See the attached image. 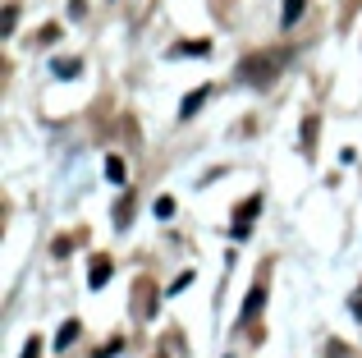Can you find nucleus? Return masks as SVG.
Segmentation results:
<instances>
[{
	"mask_svg": "<svg viewBox=\"0 0 362 358\" xmlns=\"http://www.w3.org/2000/svg\"><path fill=\"white\" fill-rule=\"evenodd\" d=\"M110 271H115V262H110L106 253H97V258H92V271H88V285H92V289H101V285L110 280Z\"/></svg>",
	"mask_w": 362,
	"mask_h": 358,
	"instance_id": "20e7f679",
	"label": "nucleus"
},
{
	"mask_svg": "<svg viewBox=\"0 0 362 358\" xmlns=\"http://www.w3.org/2000/svg\"><path fill=\"white\" fill-rule=\"evenodd\" d=\"M170 55H175V60H184V55L188 60H202V55H211V42H202V37H197V42H175Z\"/></svg>",
	"mask_w": 362,
	"mask_h": 358,
	"instance_id": "39448f33",
	"label": "nucleus"
},
{
	"mask_svg": "<svg viewBox=\"0 0 362 358\" xmlns=\"http://www.w3.org/2000/svg\"><path fill=\"white\" fill-rule=\"evenodd\" d=\"M18 358H42V335H28V345H23Z\"/></svg>",
	"mask_w": 362,
	"mask_h": 358,
	"instance_id": "2eb2a0df",
	"label": "nucleus"
},
{
	"mask_svg": "<svg viewBox=\"0 0 362 358\" xmlns=\"http://www.w3.org/2000/svg\"><path fill=\"white\" fill-rule=\"evenodd\" d=\"M188 285H193V271H184V276H175V280H170V294H184Z\"/></svg>",
	"mask_w": 362,
	"mask_h": 358,
	"instance_id": "dca6fc26",
	"label": "nucleus"
},
{
	"mask_svg": "<svg viewBox=\"0 0 362 358\" xmlns=\"http://www.w3.org/2000/svg\"><path fill=\"white\" fill-rule=\"evenodd\" d=\"M349 313H354L358 322H362V285H358V294H354V308H349Z\"/></svg>",
	"mask_w": 362,
	"mask_h": 358,
	"instance_id": "aec40b11",
	"label": "nucleus"
},
{
	"mask_svg": "<svg viewBox=\"0 0 362 358\" xmlns=\"http://www.w3.org/2000/svg\"><path fill=\"white\" fill-rule=\"evenodd\" d=\"M78 69H83L78 60H55V64H51V74H55V79H78Z\"/></svg>",
	"mask_w": 362,
	"mask_h": 358,
	"instance_id": "9b49d317",
	"label": "nucleus"
},
{
	"mask_svg": "<svg viewBox=\"0 0 362 358\" xmlns=\"http://www.w3.org/2000/svg\"><path fill=\"white\" fill-rule=\"evenodd\" d=\"M289 64V51H257V55H243L239 69H234V79L247 83V88H271L275 79H280V69Z\"/></svg>",
	"mask_w": 362,
	"mask_h": 358,
	"instance_id": "f257e3e1",
	"label": "nucleus"
},
{
	"mask_svg": "<svg viewBox=\"0 0 362 358\" xmlns=\"http://www.w3.org/2000/svg\"><path fill=\"white\" fill-rule=\"evenodd\" d=\"M303 9H308V0H284V14H280V23L284 28H293L303 18Z\"/></svg>",
	"mask_w": 362,
	"mask_h": 358,
	"instance_id": "6e6552de",
	"label": "nucleus"
},
{
	"mask_svg": "<svg viewBox=\"0 0 362 358\" xmlns=\"http://www.w3.org/2000/svg\"><path fill=\"white\" fill-rule=\"evenodd\" d=\"M317 125H321L317 115H308V120H303V152H308V156H312V147H317Z\"/></svg>",
	"mask_w": 362,
	"mask_h": 358,
	"instance_id": "1a4fd4ad",
	"label": "nucleus"
},
{
	"mask_svg": "<svg viewBox=\"0 0 362 358\" xmlns=\"http://www.w3.org/2000/svg\"><path fill=\"white\" fill-rule=\"evenodd\" d=\"M206 97H211V83H206V88H197L193 97H184V106H179V120H193L197 110L206 106Z\"/></svg>",
	"mask_w": 362,
	"mask_h": 358,
	"instance_id": "0eeeda50",
	"label": "nucleus"
},
{
	"mask_svg": "<svg viewBox=\"0 0 362 358\" xmlns=\"http://www.w3.org/2000/svg\"><path fill=\"white\" fill-rule=\"evenodd\" d=\"M106 179H110V184H124V179H129V171H124L119 156H106Z\"/></svg>",
	"mask_w": 362,
	"mask_h": 358,
	"instance_id": "f8f14e48",
	"label": "nucleus"
},
{
	"mask_svg": "<svg viewBox=\"0 0 362 358\" xmlns=\"http://www.w3.org/2000/svg\"><path fill=\"white\" fill-rule=\"evenodd\" d=\"M74 243H78V239H69V234H64V239H55V243H51V253H55V258H64V253H69Z\"/></svg>",
	"mask_w": 362,
	"mask_h": 358,
	"instance_id": "a211bd4d",
	"label": "nucleus"
},
{
	"mask_svg": "<svg viewBox=\"0 0 362 358\" xmlns=\"http://www.w3.org/2000/svg\"><path fill=\"white\" fill-rule=\"evenodd\" d=\"M257 216H262V193H247L239 207H234V239H247V234H252V221Z\"/></svg>",
	"mask_w": 362,
	"mask_h": 358,
	"instance_id": "f03ea898",
	"label": "nucleus"
},
{
	"mask_svg": "<svg viewBox=\"0 0 362 358\" xmlns=\"http://www.w3.org/2000/svg\"><path fill=\"white\" fill-rule=\"evenodd\" d=\"M55 37H60V28H55V23H51V28H42V37H37V42H42V46H51V42H55Z\"/></svg>",
	"mask_w": 362,
	"mask_h": 358,
	"instance_id": "6ab92c4d",
	"label": "nucleus"
},
{
	"mask_svg": "<svg viewBox=\"0 0 362 358\" xmlns=\"http://www.w3.org/2000/svg\"><path fill=\"white\" fill-rule=\"evenodd\" d=\"M129 221H133V193H124L119 202H115V225L124 230V225H129Z\"/></svg>",
	"mask_w": 362,
	"mask_h": 358,
	"instance_id": "9d476101",
	"label": "nucleus"
},
{
	"mask_svg": "<svg viewBox=\"0 0 362 358\" xmlns=\"http://www.w3.org/2000/svg\"><path fill=\"white\" fill-rule=\"evenodd\" d=\"M124 350V340H106V345H101V350H97V358H115Z\"/></svg>",
	"mask_w": 362,
	"mask_h": 358,
	"instance_id": "f3484780",
	"label": "nucleus"
},
{
	"mask_svg": "<svg viewBox=\"0 0 362 358\" xmlns=\"http://www.w3.org/2000/svg\"><path fill=\"white\" fill-rule=\"evenodd\" d=\"M151 212H156L160 221H170V216H175V197H156V207H151Z\"/></svg>",
	"mask_w": 362,
	"mask_h": 358,
	"instance_id": "ddd939ff",
	"label": "nucleus"
},
{
	"mask_svg": "<svg viewBox=\"0 0 362 358\" xmlns=\"http://www.w3.org/2000/svg\"><path fill=\"white\" fill-rule=\"evenodd\" d=\"M14 23H18V9L9 5V9H5V18H0V33H5V37H14Z\"/></svg>",
	"mask_w": 362,
	"mask_h": 358,
	"instance_id": "4468645a",
	"label": "nucleus"
},
{
	"mask_svg": "<svg viewBox=\"0 0 362 358\" xmlns=\"http://www.w3.org/2000/svg\"><path fill=\"white\" fill-rule=\"evenodd\" d=\"M262 304H266V276L257 280L252 289H247V299H243V313H239V326H247L257 313H262Z\"/></svg>",
	"mask_w": 362,
	"mask_h": 358,
	"instance_id": "7ed1b4c3",
	"label": "nucleus"
},
{
	"mask_svg": "<svg viewBox=\"0 0 362 358\" xmlns=\"http://www.w3.org/2000/svg\"><path fill=\"white\" fill-rule=\"evenodd\" d=\"M78 331H83V322H78V317H64V322H60V331H55V350H69V345L78 340Z\"/></svg>",
	"mask_w": 362,
	"mask_h": 358,
	"instance_id": "423d86ee",
	"label": "nucleus"
}]
</instances>
